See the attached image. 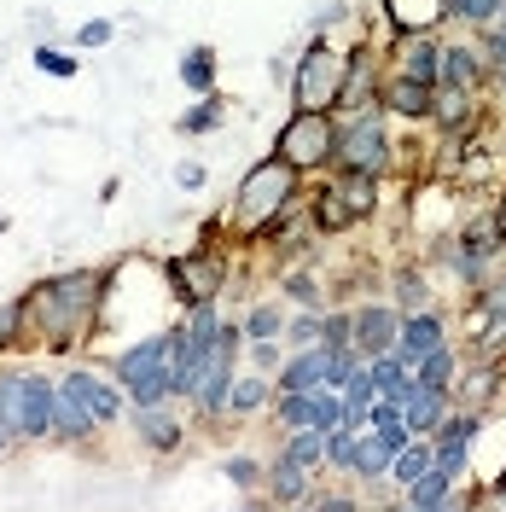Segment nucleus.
I'll return each mask as SVG.
<instances>
[{"instance_id": "nucleus-36", "label": "nucleus", "mask_w": 506, "mask_h": 512, "mask_svg": "<svg viewBox=\"0 0 506 512\" xmlns=\"http://www.w3.org/2000/svg\"><path fill=\"white\" fill-rule=\"evenodd\" d=\"M222 94H198V105L192 111H181V134H210V128L222 123Z\"/></svg>"}, {"instance_id": "nucleus-33", "label": "nucleus", "mask_w": 506, "mask_h": 512, "mask_svg": "<svg viewBox=\"0 0 506 512\" xmlns=\"http://www.w3.org/2000/svg\"><path fill=\"white\" fill-rule=\"evenodd\" d=\"M94 425H99V419L88 414V408H82L76 396H64V390H59V408H53V431H59V437H70V443H76V437H88Z\"/></svg>"}, {"instance_id": "nucleus-44", "label": "nucleus", "mask_w": 506, "mask_h": 512, "mask_svg": "<svg viewBox=\"0 0 506 512\" xmlns=\"http://www.w3.org/2000/svg\"><path fill=\"white\" fill-rule=\"evenodd\" d=\"M396 291H402V303H413V309H431V303H425V280H419V274H408V268L396 274Z\"/></svg>"}, {"instance_id": "nucleus-27", "label": "nucleus", "mask_w": 506, "mask_h": 512, "mask_svg": "<svg viewBox=\"0 0 506 512\" xmlns=\"http://www.w3.org/2000/svg\"><path fill=\"white\" fill-rule=\"evenodd\" d=\"M181 82L192 94H216V47H187L181 53Z\"/></svg>"}, {"instance_id": "nucleus-14", "label": "nucleus", "mask_w": 506, "mask_h": 512, "mask_svg": "<svg viewBox=\"0 0 506 512\" xmlns=\"http://www.w3.org/2000/svg\"><path fill=\"white\" fill-rule=\"evenodd\" d=\"M53 408H59V384L41 379V373H24V431L30 437L53 431Z\"/></svg>"}, {"instance_id": "nucleus-46", "label": "nucleus", "mask_w": 506, "mask_h": 512, "mask_svg": "<svg viewBox=\"0 0 506 512\" xmlns=\"http://www.w3.org/2000/svg\"><path fill=\"white\" fill-rule=\"evenodd\" d=\"M285 291L303 297V303H315V280H309V274H285Z\"/></svg>"}, {"instance_id": "nucleus-7", "label": "nucleus", "mask_w": 506, "mask_h": 512, "mask_svg": "<svg viewBox=\"0 0 506 512\" xmlns=\"http://www.w3.org/2000/svg\"><path fill=\"white\" fill-rule=\"evenodd\" d=\"M448 408H454V396L437 390V384H425V379L402 384V419H408L413 437H437V425L448 419Z\"/></svg>"}, {"instance_id": "nucleus-52", "label": "nucleus", "mask_w": 506, "mask_h": 512, "mask_svg": "<svg viewBox=\"0 0 506 512\" xmlns=\"http://www.w3.org/2000/svg\"><path fill=\"white\" fill-rule=\"evenodd\" d=\"M495 495H506V472H501V483H495Z\"/></svg>"}, {"instance_id": "nucleus-34", "label": "nucleus", "mask_w": 506, "mask_h": 512, "mask_svg": "<svg viewBox=\"0 0 506 512\" xmlns=\"http://www.w3.org/2000/svg\"><path fill=\"white\" fill-rule=\"evenodd\" d=\"M454 373H460V355L448 350V344H437V350H431L425 361H419V367H413V379L437 384V390H448V384H454Z\"/></svg>"}, {"instance_id": "nucleus-45", "label": "nucleus", "mask_w": 506, "mask_h": 512, "mask_svg": "<svg viewBox=\"0 0 506 512\" xmlns=\"http://www.w3.org/2000/svg\"><path fill=\"white\" fill-rule=\"evenodd\" d=\"M105 41H111V18H88L76 30V47H105Z\"/></svg>"}, {"instance_id": "nucleus-32", "label": "nucleus", "mask_w": 506, "mask_h": 512, "mask_svg": "<svg viewBox=\"0 0 506 512\" xmlns=\"http://www.w3.org/2000/svg\"><path fill=\"white\" fill-rule=\"evenodd\" d=\"M315 396H320V384H315V390H280L274 414H280L285 431H297V425H315Z\"/></svg>"}, {"instance_id": "nucleus-12", "label": "nucleus", "mask_w": 506, "mask_h": 512, "mask_svg": "<svg viewBox=\"0 0 506 512\" xmlns=\"http://www.w3.org/2000/svg\"><path fill=\"white\" fill-rule=\"evenodd\" d=\"M59 390H64V396H76V402H82L99 425H111V419L123 414V402H128V396H117V390H111L105 379H94V373H64Z\"/></svg>"}, {"instance_id": "nucleus-10", "label": "nucleus", "mask_w": 506, "mask_h": 512, "mask_svg": "<svg viewBox=\"0 0 506 512\" xmlns=\"http://www.w3.org/2000/svg\"><path fill=\"white\" fill-rule=\"evenodd\" d=\"M396 332H402V309H390V303L355 309V350L367 355V361L384 350H396Z\"/></svg>"}, {"instance_id": "nucleus-17", "label": "nucleus", "mask_w": 506, "mask_h": 512, "mask_svg": "<svg viewBox=\"0 0 506 512\" xmlns=\"http://www.w3.org/2000/svg\"><path fill=\"white\" fill-rule=\"evenodd\" d=\"M384 111L390 117H431V88L413 76H384Z\"/></svg>"}, {"instance_id": "nucleus-38", "label": "nucleus", "mask_w": 506, "mask_h": 512, "mask_svg": "<svg viewBox=\"0 0 506 512\" xmlns=\"http://www.w3.org/2000/svg\"><path fill=\"white\" fill-rule=\"evenodd\" d=\"M280 332H285V320H280V309H268V303H256L251 315H245V338H251V344L256 338H280Z\"/></svg>"}, {"instance_id": "nucleus-24", "label": "nucleus", "mask_w": 506, "mask_h": 512, "mask_svg": "<svg viewBox=\"0 0 506 512\" xmlns=\"http://www.w3.org/2000/svg\"><path fill=\"white\" fill-rule=\"evenodd\" d=\"M477 338H483L489 350H495V344H506V280L483 291V309H477Z\"/></svg>"}, {"instance_id": "nucleus-28", "label": "nucleus", "mask_w": 506, "mask_h": 512, "mask_svg": "<svg viewBox=\"0 0 506 512\" xmlns=\"http://www.w3.org/2000/svg\"><path fill=\"white\" fill-rule=\"evenodd\" d=\"M280 454L315 472V466H326V431H320V425H297V431H291V443H285Z\"/></svg>"}, {"instance_id": "nucleus-25", "label": "nucleus", "mask_w": 506, "mask_h": 512, "mask_svg": "<svg viewBox=\"0 0 506 512\" xmlns=\"http://www.w3.org/2000/svg\"><path fill=\"white\" fill-rule=\"evenodd\" d=\"M367 94H373V59H367V47H355L344 64V94H338V105H367Z\"/></svg>"}, {"instance_id": "nucleus-53", "label": "nucleus", "mask_w": 506, "mask_h": 512, "mask_svg": "<svg viewBox=\"0 0 506 512\" xmlns=\"http://www.w3.org/2000/svg\"><path fill=\"white\" fill-rule=\"evenodd\" d=\"M6 437H12V431H6V425H0V448H6Z\"/></svg>"}, {"instance_id": "nucleus-9", "label": "nucleus", "mask_w": 506, "mask_h": 512, "mask_svg": "<svg viewBox=\"0 0 506 512\" xmlns=\"http://www.w3.org/2000/svg\"><path fill=\"white\" fill-rule=\"evenodd\" d=\"M222 280H227V268L216 262V256H204V251H192V256L175 262V286H181V297H187L192 309H198V303H216Z\"/></svg>"}, {"instance_id": "nucleus-49", "label": "nucleus", "mask_w": 506, "mask_h": 512, "mask_svg": "<svg viewBox=\"0 0 506 512\" xmlns=\"http://www.w3.org/2000/svg\"><path fill=\"white\" fill-rule=\"evenodd\" d=\"M227 478H233V483H251L256 466H251V460H227Z\"/></svg>"}, {"instance_id": "nucleus-40", "label": "nucleus", "mask_w": 506, "mask_h": 512, "mask_svg": "<svg viewBox=\"0 0 506 512\" xmlns=\"http://www.w3.org/2000/svg\"><path fill=\"white\" fill-rule=\"evenodd\" d=\"M35 70H47V76H76V53H59V47H35Z\"/></svg>"}, {"instance_id": "nucleus-19", "label": "nucleus", "mask_w": 506, "mask_h": 512, "mask_svg": "<svg viewBox=\"0 0 506 512\" xmlns=\"http://www.w3.org/2000/svg\"><path fill=\"white\" fill-rule=\"evenodd\" d=\"M396 454L402 448L390 443L384 431H373V425H361V460H355V478H367V483H379L390 466H396Z\"/></svg>"}, {"instance_id": "nucleus-42", "label": "nucleus", "mask_w": 506, "mask_h": 512, "mask_svg": "<svg viewBox=\"0 0 506 512\" xmlns=\"http://www.w3.org/2000/svg\"><path fill=\"white\" fill-rule=\"evenodd\" d=\"M437 466H443L448 478H460V472H466V443H448V437H437Z\"/></svg>"}, {"instance_id": "nucleus-55", "label": "nucleus", "mask_w": 506, "mask_h": 512, "mask_svg": "<svg viewBox=\"0 0 506 512\" xmlns=\"http://www.w3.org/2000/svg\"><path fill=\"white\" fill-rule=\"evenodd\" d=\"M501 24H506V6H501Z\"/></svg>"}, {"instance_id": "nucleus-43", "label": "nucleus", "mask_w": 506, "mask_h": 512, "mask_svg": "<svg viewBox=\"0 0 506 512\" xmlns=\"http://www.w3.org/2000/svg\"><path fill=\"white\" fill-rule=\"evenodd\" d=\"M285 338L303 350V344H315L320 338V315H297V320H285Z\"/></svg>"}, {"instance_id": "nucleus-37", "label": "nucleus", "mask_w": 506, "mask_h": 512, "mask_svg": "<svg viewBox=\"0 0 506 512\" xmlns=\"http://www.w3.org/2000/svg\"><path fill=\"white\" fill-rule=\"evenodd\" d=\"M506 0H448V18H466V24H495Z\"/></svg>"}, {"instance_id": "nucleus-54", "label": "nucleus", "mask_w": 506, "mask_h": 512, "mask_svg": "<svg viewBox=\"0 0 506 512\" xmlns=\"http://www.w3.org/2000/svg\"><path fill=\"white\" fill-rule=\"evenodd\" d=\"M495 76H501V94H506V70H495Z\"/></svg>"}, {"instance_id": "nucleus-13", "label": "nucleus", "mask_w": 506, "mask_h": 512, "mask_svg": "<svg viewBox=\"0 0 506 512\" xmlns=\"http://www.w3.org/2000/svg\"><path fill=\"white\" fill-rule=\"evenodd\" d=\"M326 361H332V344L320 338V344H303V350L291 355L280 367V390H315V384H326Z\"/></svg>"}, {"instance_id": "nucleus-18", "label": "nucleus", "mask_w": 506, "mask_h": 512, "mask_svg": "<svg viewBox=\"0 0 506 512\" xmlns=\"http://www.w3.org/2000/svg\"><path fill=\"white\" fill-rule=\"evenodd\" d=\"M373 402H379V379H373V361L367 367H355L344 384V425H367V414H373Z\"/></svg>"}, {"instance_id": "nucleus-6", "label": "nucleus", "mask_w": 506, "mask_h": 512, "mask_svg": "<svg viewBox=\"0 0 506 512\" xmlns=\"http://www.w3.org/2000/svg\"><path fill=\"white\" fill-rule=\"evenodd\" d=\"M344 169H361V175H384L390 169V134H384V123L361 105L349 123H338V158Z\"/></svg>"}, {"instance_id": "nucleus-51", "label": "nucleus", "mask_w": 506, "mask_h": 512, "mask_svg": "<svg viewBox=\"0 0 506 512\" xmlns=\"http://www.w3.org/2000/svg\"><path fill=\"white\" fill-rule=\"evenodd\" d=\"M18 320H24V309H6V315H0V344L12 338V326H18Z\"/></svg>"}, {"instance_id": "nucleus-16", "label": "nucleus", "mask_w": 506, "mask_h": 512, "mask_svg": "<svg viewBox=\"0 0 506 512\" xmlns=\"http://www.w3.org/2000/svg\"><path fill=\"white\" fill-rule=\"evenodd\" d=\"M431 123L448 128V134H460V128L472 123V88L437 82V88H431Z\"/></svg>"}, {"instance_id": "nucleus-39", "label": "nucleus", "mask_w": 506, "mask_h": 512, "mask_svg": "<svg viewBox=\"0 0 506 512\" xmlns=\"http://www.w3.org/2000/svg\"><path fill=\"white\" fill-rule=\"evenodd\" d=\"M477 425H483V414H477V408H466V414H454V408H448V419L437 425V437H448V443H472Z\"/></svg>"}, {"instance_id": "nucleus-21", "label": "nucleus", "mask_w": 506, "mask_h": 512, "mask_svg": "<svg viewBox=\"0 0 506 512\" xmlns=\"http://www.w3.org/2000/svg\"><path fill=\"white\" fill-rule=\"evenodd\" d=\"M123 396L134 402V408H158V402H169V396H175V373H169V361L152 367V373H134V379L123 384Z\"/></svg>"}, {"instance_id": "nucleus-50", "label": "nucleus", "mask_w": 506, "mask_h": 512, "mask_svg": "<svg viewBox=\"0 0 506 512\" xmlns=\"http://www.w3.org/2000/svg\"><path fill=\"white\" fill-rule=\"evenodd\" d=\"M181 187H204V163H181Z\"/></svg>"}, {"instance_id": "nucleus-1", "label": "nucleus", "mask_w": 506, "mask_h": 512, "mask_svg": "<svg viewBox=\"0 0 506 512\" xmlns=\"http://www.w3.org/2000/svg\"><path fill=\"white\" fill-rule=\"evenodd\" d=\"M99 309V274H53V280H41L30 291V303H24V320L41 326L47 338H76Z\"/></svg>"}, {"instance_id": "nucleus-41", "label": "nucleus", "mask_w": 506, "mask_h": 512, "mask_svg": "<svg viewBox=\"0 0 506 512\" xmlns=\"http://www.w3.org/2000/svg\"><path fill=\"white\" fill-rule=\"evenodd\" d=\"M320 338L326 344H355V315H320Z\"/></svg>"}, {"instance_id": "nucleus-30", "label": "nucleus", "mask_w": 506, "mask_h": 512, "mask_svg": "<svg viewBox=\"0 0 506 512\" xmlns=\"http://www.w3.org/2000/svg\"><path fill=\"white\" fill-rule=\"evenodd\" d=\"M0 425L12 437H30L24 431V373H0Z\"/></svg>"}, {"instance_id": "nucleus-15", "label": "nucleus", "mask_w": 506, "mask_h": 512, "mask_svg": "<svg viewBox=\"0 0 506 512\" xmlns=\"http://www.w3.org/2000/svg\"><path fill=\"white\" fill-rule=\"evenodd\" d=\"M454 483H460V478H448L443 466H431V472H425L419 483H408L402 495H408V507H413V512H443V507H460Z\"/></svg>"}, {"instance_id": "nucleus-35", "label": "nucleus", "mask_w": 506, "mask_h": 512, "mask_svg": "<svg viewBox=\"0 0 506 512\" xmlns=\"http://www.w3.org/2000/svg\"><path fill=\"white\" fill-rule=\"evenodd\" d=\"M268 408V379H233V396H227V414H262Z\"/></svg>"}, {"instance_id": "nucleus-48", "label": "nucleus", "mask_w": 506, "mask_h": 512, "mask_svg": "<svg viewBox=\"0 0 506 512\" xmlns=\"http://www.w3.org/2000/svg\"><path fill=\"white\" fill-rule=\"evenodd\" d=\"M251 361H256V373H268V367H274V338H256Z\"/></svg>"}, {"instance_id": "nucleus-5", "label": "nucleus", "mask_w": 506, "mask_h": 512, "mask_svg": "<svg viewBox=\"0 0 506 512\" xmlns=\"http://www.w3.org/2000/svg\"><path fill=\"white\" fill-rule=\"evenodd\" d=\"M344 64L326 41H315L303 64H297V76H291V99H297V111H338V94H344Z\"/></svg>"}, {"instance_id": "nucleus-23", "label": "nucleus", "mask_w": 506, "mask_h": 512, "mask_svg": "<svg viewBox=\"0 0 506 512\" xmlns=\"http://www.w3.org/2000/svg\"><path fill=\"white\" fill-rule=\"evenodd\" d=\"M396 30H431L437 18H448V0H384Z\"/></svg>"}, {"instance_id": "nucleus-29", "label": "nucleus", "mask_w": 506, "mask_h": 512, "mask_svg": "<svg viewBox=\"0 0 506 512\" xmlns=\"http://www.w3.org/2000/svg\"><path fill=\"white\" fill-rule=\"evenodd\" d=\"M477 76H483V64H477L472 47H443V59H437V82H454V88H472Z\"/></svg>"}, {"instance_id": "nucleus-4", "label": "nucleus", "mask_w": 506, "mask_h": 512, "mask_svg": "<svg viewBox=\"0 0 506 512\" xmlns=\"http://www.w3.org/2000/svg\"><path fill=\"white\" fill-rule=\"evenodd\" d=\"M373 210H379V175L344 169V175L315 198V227L320 233H344V227H355L361 216H373Z\"/></svg>"}, {"instance_id": "nucleus-47", "label": "nucleus", "mask_w": 506, "mask_h": 512, "mask_svg": "<svg viewBox=\"0 0 506 512\" xmlns=\"http://www.w3.org/2000/svg\"><path fill=\"white\" fill-rule=\"evenodd\" d=\"M315 507H326V512H355L361 501H349V495H309Z\"/></svg>"}, {"instance_id": "nucleus-11", "label": "nucleus", "mask_w": 506, "mask_h": 512, "mask_svg": "<svg viewBox=\"0 0 506 512\" xmlns=\"http://www.w3.org/2000/svg\"><path fill=\"white\" fill-rule=\"evenodd\" d=\"M437 59H443V47L425 30H402V41H396V76H413V82L437 88Z\"/></svg>"}, {"instance_id": "nucleus-22", "label": "nucleus", "mask_w": 506, "mask_h": 512, "mask_svg": "<svg viewBox=\"0 0 506 512\" xmlns=\"http://www.w3.org/2000/svg\"><path fill=\"white\" fill-rule=\"evenodd\" d=\"M268 489H274V501H309V466H297V460H285L274 454V466H268Z\"/></svg>"}, {"instance_id": "nucleus-3", "label": "nucleus", "mask_w": 506, "mask_h": 512, "mask_svg": "<svg viewBox=\"0 0 506 512\" xmlns=\"http://www.w3.org/2000/svg\"><path fill=\"white\" fill-rule=\"evenodd\" d=\"M274 158H285L297 175L326 169V163L338 158V123H332V111H297V117L274 134Z\"/></svg>"}, {"instance_id": "nucleus-31", "label": "nucleus", "mask_w": 506, "mask_h": 512, "mask_svg": "<svg viewBox=\"0 0 506 512\" xmlns=\"http://www.w3.org/2000/svg\"><path fill=\"white\" fill-rule=\"evenodd\" d=\"M431 466H437V448L425 443V437H413V443L396 454V466H390V472H396V483L408 489V483H419L425 472H431Z\"/></svg>"}, {"instance_id": "nucleus-20", "label": "nucleus", "mask_w": 506, "mask_h": 512, "mask_svg": "<svg viewBox=\"0 0 506 512\" xmlns=\"http://www.w3.org/2000/svg\"><path fill=\"white\" fill-rule=\"evenodd\" d=\"M163 361H169V332H158V338H140L134 350H123L117 361H111V373L128 384L134 373H152V367H163Z\"/></svg>"}, {"instance_id": "nucleus-26", "label": "nucleus", "mask_w": 506, "mask_h": 512, "mask_svg": "<svg viewBox=\"0 0 506 512\" xmlns=\"http://www.w3.org/2000/svg\"><path fill=\"white\" fill-rule=\"evenodd\" d=\"M163 408H169V402H158V408H134V431H140L152 448H175L181 443V425L163 414Z\"/></svg>"}, {"instance_id": "nucleus-2", "label": "nucleus", "mask_w": 506, "mask_h": 512, "mask_svg": "<svg viewBox=\"0 0 506 512\" xmlns=\"http://www.w3.org/2000/svg\"><path fill=\"white\" fill-rule=\"evenodd\" d=\"M297 169L285 158H262L239 181V204H233V216H239V227L245 233H274V222H280L285 210H291V198H297Z\"/></svg>"}, {"instance_id": "nucleus-8", "label": "nucleus", "mask_w": 506, "mask_h": 512, "mask_svg": "<svg viewBox=\"0 0 506 512\" xmlns=\"http://www.w3.org/2000/svg\"><path fill=\"white\" fill-rule=\"evenodd\" d=\"M437 344H448L443 315H437V309H408V315H402V332H396V355H402L408 367H419Z\"/></svg>"}]
</instances>
